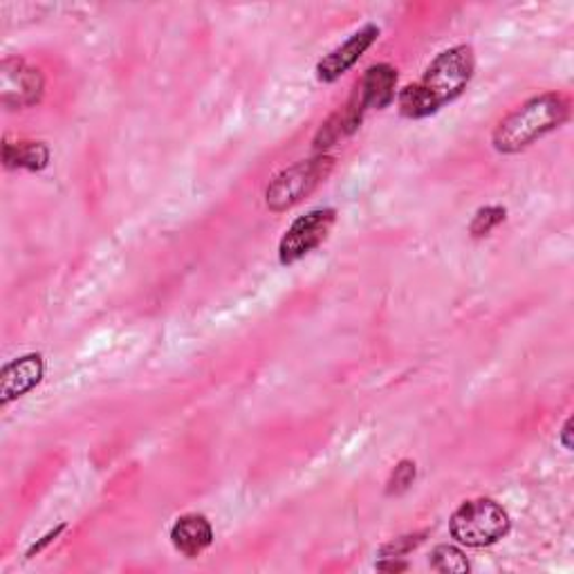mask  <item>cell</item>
Returning <instances> with one entry per match:
<instances>
[{"label":"cell","instance_id":"cell-4","mask_svg":"<svg viewBox=\"0 0 574 574\" xmlns=\"http://www.w3.org/2000/svg\"><path fill=\"white\" fill-rule=\"evenodd\" d=\"M332 158L319 156L313 160H301L294 167L281 171L265 191V203L272 211H288L298 205L305 196L313 194L317 184L330 173Z\"/></svg>","mask_w":574,"mask_h":574},{"label":"cell","instance_id":"cell-15","mask_svg":"<svg viewBox=\"0 0 574 574\" xmlns=\"http://www.w3.org/2000/svg\"><path fill=\"white\" fill-rule=\"evenodd\" d=\"M425 541V532H419V534H408V537H400V539H395V541H391L389 546H384V548H381V557H395V559H400L402 554H406V552H411V550H415L419 544H423Z\"/></svg>","mask_w":574,"mask_h":574},{"label":"cell","instance_id":"cell-7","mask_svg":"<svg viewBox=\"0 0 574 574\" xmlns=\"http://www.w3.org/2000/svg\"><path fill=\"white\" fill-rule=\"evenodd\" d=\"M377 36H379V27L377 25H366L359 32H355L346 44L334 48L317 65L319 82L332 84V82L339 80V76L346 74L366 54V50L377 41Z\"/></svg>","mask_w":574,"mask_h":574},{"label":"cell","instance_id":"cell-16","mask_svg":"<svg viewBox=\"0 0 574 574\" xmlns=\"http://www.w3.org/2000/svg\"><path fill=\"white\" fill-rule=\"evenodd\" d=\"M387 559H389V561H384V563H379V565H377L379 570H389V572H402V570H406V567H408L406 563H398V561H395V557H387Z\"/></svg>","mask_w":574,"mask_h":574},{"label":"cell","instance_id":"cell-1","mask_svg":"<svg viewBox=\"0 0 574 574\" xmlns=\"http://www.w3.org/2000/svg\"><path fill=\"white\" fill-rule=\"evenodd\" d=\"M474 50L453 46L440 52L415 84H408L400 97V112L408 120H423L461 97L474 76Z\"/></svg>","mask_w":574,"mask_h":574},{"label":"cell","instance_id":"cell-3","mask_svg":"<svg viewBox=\"0 0 574 574\" xmlns=\"http://www.w3.org/2000/svg\"><path fill=\"white\" fill-rule=\"evenodd\" d=\"M508 510L491 499L463 503L451 516V537L467 548H487L499 544L510 532Z\"/></svg>","mask_w":574,"mask_h":574},{"label":"cell","instance_id":"cell-5","mask_svg":"<svg viewBox=\"0 0 574 574\" xmlns=\"http://www.w3.org/2000/svg\"><path fill=\"white\" fill-rule=\"evenodd\" d=\"M337 220L334 209H315L292 222L279 245V258L283 265H292L298 258L308 256L317 249L330 234V229Z\"/></svg>","mask_w":574,"mask_h":574},{"label":"cell","instance_id":"cell-2","mask_svg":"<svg viewBox=\"0 0 574 574\" xmlns=\"http://www.w3.org/2000/svg\"><path fill=\"white\" fill-rule=\"evenodd\" d=\"M570 118V101L559 93H544L514 108L493 131V146L501 152H518Z\"/></svg>","mask_w":574,"mask_h":574},{"label":"cell","instance_id":"cell-6","mask_svg":"<svg viewBox=\"0 0 574 574\" xmlns=\"http://www.w3.org/2000/svg\"><path fill=\"white\" fill-rule=\"evenodd\" d=\"M0 97L8 108H29L44 97V76L21 59H5L0 65Z\"/></svg>","mask_w":574,"mask_h":574},{"label":"cell","instance_id":"cell-13","mask_svg":"<svg viewBox=\"0 0 574 574\" xmlns=\"http://www.w3.org/2000/svg\"><path fill=\"white\" fill-rule=\"evenodd\" d=\"M505 216L508 211L503 207H483L476 211L472 224H469V234L474 239H483V236H489L496 227H499L501 222H505Z\"/></svg>","mask_w":574,"mask_h":574},{"label":"cell","instance_id":"cell-14","mask_svg":"<svg viewBox=\"0 0 574 574\" xmlns=\"http://www.w3.org/2000/svg\"><path fill=\"white\" fill-rule=\"evenodd\" d=\"M415 474H417L415 463H411V461H402V463H398V467L393 469V474H391V478H389L387 493H389V496H400V493H404V491L413 485Z\"/></svg>","mask_w":574,"mask_h":574},{"label":"cell","instance_id":"cell-9","mask_svg":"<svg viewBox=\"0 0 574 574\" xmlns=\"http://www.w3.org/2000/svg\"><path fill=\"white\" fill-rule=\"evenodd\" d=\"M395 86H398V70L389 63H377L366 70L355 99L359 101L362 110L368 108L381 110L395 99Z\"/></svg>","mask_w":574,"mask_h":574},{"label":"cell","instance_id":"cell-11","mask_svg":"<svg viewBox=\"0 0 574 574\" xmlns=\"http://www.w3.org/2000/svg\"><path fill=\"white\" fill-rule=\"evenodd\" d=\"M3 160L8 169L41 171L50 162V150L44 142H5Z\"/></svg>","mask_w":574,"mask_h":574},{"label":"cell","instance_id":"cell-8","mask_svg":"<svg viewBox=\"0 0 574 574\" xmlns=\"http://www.w3.org/2000/svg\"><path fill=\"white\" fill-rule=\"evenodd\" d=\"M44 368L41 355H25L5 364L3 373H0V402L10 404L12 400L32 391L41 381Z\"/></svg>","mask_w":574,"mask_h":574},{"label":"cell","instance_id":"cell-12","mask_svg":"<svg viewBox=\"0 0 574 574\" xmlns=\"http://www.w3.org/2000/svg\"><path fill=\"white\" fill-rule=\"evenodd\" d=\"M431 567L438 572H469V561L463 554V550H457L453 546H438L431 554Z\"/></svg>","mask_w":574,"mask_h":574},{"label":"cell","instance_id":"cell-17","mask_svg":"<svg viewBox=\"0 0 574 574\" xmlns=\"http://www.w3.org/2000/svg\"><path fill=\"white\" fill-rule=\"evenodd\" d=\"M561 442H563V447H565L567 451L572 449V419H565L563 431H561Z\"/></svg>","mask_w":574,"mask_h":574},{"label":"cell","instance_id":"cell-10","mask_svg":"<svg viewBox=\"0 0 574 574\" xmlns=\"http://www.w3.org/2000/svg\"><path fill=\"white\" fill-rule=\"evenodd\" d=\"M213 541V527L203 514H184L171 527V544L184 557L203 554Z\"/></svg>","mask_w":574,"mask_h":574}]
</instances>
